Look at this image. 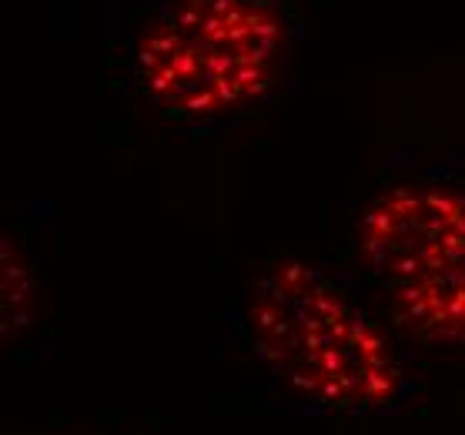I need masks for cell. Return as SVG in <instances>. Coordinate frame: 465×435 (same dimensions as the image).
<instances>
[{
    "label": "cell",
    "instance_id": "obj_1",
    "mask_svg": "<svg viewBox=\"0 0 465 435\" xmlns=\"http://www.w3.org/2000/svg\"><path fill=\"white\" fill-rule=\"evenodd\" d=\"M244 329L288 392L328 412H381L402 392L385 331L322 268L285 258L254 278Z\"/></svg>",
    "mask_w": 465,
    "mask_h": 435
},
{
    "label": "cell",
    "instance_id": "obj_2",
    "mask_svg": "<svg viewBox=\"0 0 465 435\" xmlns=\"http://www.w3.org/2000/svg\"><path fill=\"white\" fill-rule=\"evenodd\" d=\"M288 44L282 0H164L134 47V77L174 117L242 111L275 84Z\"/></svg>",
    "mask_w": 465,
    "mask_h": 435
},
{
    "label": "cell",
    "instance_id": "obj_3",
    "mask_svg": "<svg viewBox=\"0 0 465 435\" xmlns=\"http://www.w3.org/2000/svg\"><path fill=\"white\" fill-rule=\"evenodd\" d=\"M355 248L391 319L429 345H465V192L409 181L355 224Z\"/></svg>",
    "mask_w": 465,
    "mask_h": 435
}]
</instances>
